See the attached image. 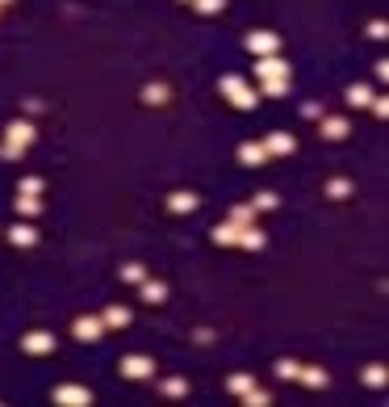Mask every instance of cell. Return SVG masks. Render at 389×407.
Instances as JSON below:
<instances>
[{"label":"cell","mask_w":389,"mask_h":407,"mask_svg":"<svg viewBox=\"0 0 389 407\" xmlns=\"http://www.w3.org/2000/svg\"><path fill=\"white\" fill-rule=\"evenodd\" d=\"M239 164H247V168L268 164V151H264V143H243V147H239Z\"/></svg>","instance_id":"14"},{"label":"cell","mask_w":389,"mask_h":407,"mask_svg":"<svg viewBox=\"0 0 389 407\" xmlns=\"http://www.w3.org/2000/svg\"><path fill=\"white\" fill-rule=\"evenodd\" d=\"M385 378H389V374H385V366H364V374H360V382H364V386H372V390H377V386H385Z\"/></svg>","instance_id":"25"},{"label":"cell","mask_w":389,"mask_h":407,"mask_svg":"<svg viewBox=\"0 0 389 407\" xmlns=\"http://www.w3.org/2000/svg\"><path fill=\"white\" fill-rule=\"evenodd\" d=\"M185 5H193V0H185Z\"/></svg>","instance_id":"40"},{"label":"cell","mask_w":389,"mask_h":407,"mask_svg":"<svg viewBox=\"0 0 389 407\" xmlns=\"http://www.w3.org/2000/svg\"><path fill=\"white\" fill-rule=\"evenodd\" d=\"M372 97H377V92H372L368 84H352V88H348V106H352V110H364Z\"/></svg>","instance_id":"21"},{"label":"cell","mask_w":389,"mask_h":407,"mask_svg":"<svg viewBox=\"0 0 389 407\" xmlns=\"http://www.w3.org/2000/svg\"><path fill=\"white\" fill-rule=\"evenodd\" d=\"M159 390L168 395V399H185V395H189V382H185V378H163Z\"/></svg>","instance_id":"24"},{"label":"cell","mask_w":389,"mask_h":407,"mask_svg":"<svg viewBox=\"0 0 389 407\" xmlns=\"http://www.w3.org/2000/svg\"><path fill=\"white\" fill-rule=\"evenodd\" d=\"M260 92L264 97H285L289 92V76L285 80H260Z\"/></svg>","instance_id":"26"},{"label":"cell","mask_w":389,"mask_h":407,"mask_svg":"<svg viewBox=\"0 0 389 407\" xmlns=\"http://www.w3.org/2000/svg\"><path fill=\"white\" fill-rule=\"evenodd\" d=\"M201 206V201H197V193H189V189H176L172 197H168V210L172 215H193Z\"/></svg>","instance_id":"12"},{"label":"cell","mask_w":389,"mask_h":407,"mask_svg":"<svg viewBox=\"0 0 389 407\" xmlns=\"http://www.w3.org/2000/svg\"><path fill=\"white\" fill-rule=\"evenodd\" d=\"M264 151H268V156H293V151H297V139H293L289 130H272V135L264 139Z\"/></svg>","instance_id":"8"},{"label":"cell","mask_w":389,"mask_h":407,"mask_svg":"<svg viewBox=\"0 0 389 407\" xmlns=\"http://www.w3.org/2000/svg\"><path fill=\"white\" fill-rule=\"evenodd\" d=\"M243 403H247V407H268V403H272V399H268V395H264V390H255V386H251V390H247V395H243Z\"/></svg>","instance_id":"33"},{"label":"cell","mask_w":389,"mask_h":407,"mask_svg":"<svg viewBox=\"0 0 389 407\" xmlns=\"http://www.w3.org/2000/svg\"><path fill=\"white\" fill-rule=\"evenodd\" d=\"M50 403H59V407H88L92 403V390L80 386V382H59L50 390Z\"/></svg>","instance_id":"3"},{"label":"cell","mask_w":389,"mask_h":407,"mask_svg":"<svg viewBox=\"0 0 389 407\" xmlns=\"http://www.w3.org/2000/svg\"><path fill=\"white\" fill-rule=\"evenodd\" d=\"M193 9L209 17V13H222V9H227V0H193Z\"/></svg>","instance_id":"31"},{"label":"cell","mask_w":389,"mask_h":407,"mask_svg":"<svg viewBox=\"0 0 389 407\" xmlns=\"http://www.w3.org/2000/svg\"><path fill=\"white\" fill-rule=\"evenodd\" d=\"M130 319H134L130 307H105V311H101V324H105V328H130Z\"/></svg>","instance_id":"15"},{"label":"cell","mask_w":389,"mask_h":407,"mask_svg":"<svg viewBox=\"0 0 389 407\" xmlns=\"http://www.w3.org/2000/svg\"><path fill=\"white\" fill-rule=\"evenodd\" d=\"M122 374H126V378H134V382H143V378H151V374H155V361H151V357H143V353H126V357H122Z\"/></svg>","instance_id":"6"},{"label":"cell","mask_w":389,"mask_h":407,"mask_svg":"<svg viewBox=\"0 0 389 407\" xmlns=\"http://www.w3.org/2000/svg\"><path fill=\"white\" fill-rule=\"evenodd\" d=\"M168 97H172V88L163 84V80H151V84H143V101H147V106H168Z\"/></svg>","instance_id":"16"},{"label":"cell","mask_w":389,"mask_h":407,"mask_svg":"<svg viewBox=\"0 0 389 407\" xmlns=\"http://www.w3.org/2000/svg\"><path fill=\"white\" fill-rule=\"evenodd\" d=\"M21 110H25V118H34V114H42V101H34V97H30Z\"/></svg>","instance_id":"37"},{"label":"cell","mask_w":389,"mask_h":407,"mask_svg":"<svg viewBox=\"0 0 389 407\" xmlns=\"http://www.w3.org/2000/svg\"><path fill=\"white\" fill-rule=\"evenodd\" d=\"M13 210H17L21 219H38V215H42V197H34V193H17Z\"/></svg>","instance_id":"17"},{"label":"cell","mask_w":389,"mask_h":407,"mask_svg":"<svg viewBox=\"0 0 389 407\" xmlns=\"http://www.w3.org/2000/svg\"><path fill=\"white\" fill-rule=\"evenodd\" d=\"M193 340H197V344H209V340H213V332H209V328H197V332H193Z\"/></svg>","instance_id":"38"},{"label":"cell","mask_w":389,"mask_h":407,"mask_svg":"<svg viewBox=\"0 0 389 407\" xmlns=\"http://www.w3.org/2000/svg\"><path fill=\"white\" fill-rule=\"evenodd\" d=\"M138 298L151 302V307H159V302H168V286L155 281V277H143V281H138Z\"/></svg>","instance_id":"11"},{"label":"cell","mask_w":389,"mask_h":407,"mask_svg":"<svg viewBox=\"0 0 389 407\" xmlns=\"http://www.w3.org/2000/svg\"><path fill=\"white\" fill-rule=\"evenodd\" d=\"M264 244H268V235H264L260 227H243V231H239V248H247V252H260Z\"/></svg>","instance_id":"20"},{"label":"cell","mask_w":389,"mask_h":407,"mask_svg":"<svg viewBox=\"0 0 389 407\" xmlns=\"http://www.w3.org/2000/svg\"><path fill=\"white\" fill-rule=\"evenodd\" d=\"M38 139V126L30 122V118H17V122H9V130H5V143H0V156L5 160H21L25 156V147Z\"/></svg>","instance_id":"1"},{"label":"cell","mask_w":389,"mask_h":407,"mask_svg":"<svg viewBox=\"0 0 389 407\" xmlns=\"http://www.w3.org/2000/svg\"><path fill=\"white\" fill-rule=\"evenodd\" d=\"M247 50L260 59V55H281V34H272V30H251L247 34Z\"/></svg>","instance_id":"4"},{"label":"cell","mask_w":389,"mask_h":407,"mask_svg":"<svg viewBox=\"0 0 389 407\" xmlns=\"http://www.w3.org/2000/svg\"><path fill=\"white\" fill-rule=\"evenodd\" d=\"M42 189H46V181H42V177H25V181H21V193H34V197H42Z\"/></svg>","instance_id":"32"},{"label":"cell","mask_w":389,"mask_h":407,"mask_svg":"<svg viewBox=\"0 0 389 407\" xmlns=\"http://www.w3.org/2000/svg\"><path fill=\"white\" fill-rule=\"evenodd\" d=\"M385 34H389L385 21H368V38H385Z\"/></svg>","instance_id":"36"},{"label":"cell","mask_w":389,"mask_h":407,"mask_svg":"<svg viewBox=\"0 0 389 407\" xmlns=\"http://www.w3.org/2000/svg\"><path fill=\"white\" fill-rule=\"evenodd\" d=\"M239 223H222V227H213V244H222V248H239Z\"/></svg>","instance_id":"19"},{"label":"cell","mask_w":389,"mask_h":407,"mask_svg":"<svg viewBox=\"0 0 389 407\" xmlns=\"http://www.w3.org/2000/svg\"><path fill=\"white\" fill-rule=\"evenodd\" d=\"M21 348L30 353V357H50V353H54V336L50 332H25Z\"/></svg>","instance_id":"7"},{"label":"cell","mask_w":389,"mask_h":407,"mask_svg":"<svg viewBox=\"0 0 389 407\" xmlns=\"http://www.w3.org/2000/svg\"><path fill=\"white\" fill-rule=\"evenodd\" d=\"M326 197H335V201L352 197V181H348V177H335V181H326Z\"/></svg>","instance_id":"23"},{"label":"cell","mask_w":389,"mask_h":407,"mask_svg":"<svg viewBox=\"0 0 389 407\" xmlns=\"http://www.w3.org/2000/svg\"><path fill=\"white\" fill-rule=\"evenodd\" d=\"M251 386H255V378H251V374H231V378H227V390H231V395H239V399H243Z\"/></svg>","instance_id":"22"},{"label":"cell","mask_w":389,"mask_h":407,"mask_svg":"<svg viewBox=\"0 0 389 407\" xmlns=\"http://www.w3.org/2000/svg\"><path fill=\"white\" fill-rule=\"evenodd\" d=\"M251 206H255V210H276V206H281V197L264 189V193H255V197H251Z\"/></svg>","instance_id":"28"},{"label":"cell","mask_w":389,"mask_h":407,"mask_svg":"<svg viewBox=\"0 0 389 407\" xmlns=\"http://www.w3.org/2000/svg\"><path fill=\"white\" fill-rule=\"evenodd\" d=\"M318 122H322V135H326V139H348V135H352L348 118H339V114H322Z\"/></svg>","instance_id":"13"},{"label":"cell","mask_w":389,"mask_h":407,"mask_svg":"<svg viewBox=\"0 0 389 407\" xmlns=\"http://www.w3.org/2000/svg\"><path fill=\"white\" fill-rule=\"evenodd\" d=\"M5 5H13V0H0V9H5Z\"/></svg>","instance_id":"39"},{"label":"cell","mask_w":389,"mask_h":407,"mask_svg":"<svg viewBox=\"0 0 389 407\" xmlns=\"http://www.w3.org/2000/svg\"><path fill=\"white\" fill-rule=\"evenodd\" d=\"M218 92L227 97L235 110H255V106H260V92H255V88H251V84H247L243 76H235V72L218 80Z\"/></svg>","instance_id":"2"},{"label":"cell","mask_w":389,"mask_h":407,"mask_svg":"<svg viewBox=\"0 0 389 407\" xmlns=\"http://www.w3.org/2000/svg\"><path fill=\"white\" fill-rule=\"evenodd\" d=\"M297 382H302V386H310V390H322V386L330 382V374H326V370H318V366H310V370L302 366V370H297Z\"/></svg>","instance_id":"18"},{"label":"cell","mask_w":389,"mask_h":407,"mask_svg":"<svg viewBox=\"0 0 389 407\" xmlns=\"http://www.w3.org/2000/svg\"><path fill=\"white\" fill-rule=\"evenodd\" d=\"M72 332H76V340H101L105 336V324H101V315H80L76 324H72Z\"/></svg>","instance_id":"10"},{"label":"cell","mask_w":389,"mask_h":407,"mask_svg":"<svg viewBox=\"0 0 389 407\" xmlns=\"http://www.w3.org/2000/svg\"><path fill=\"white\" fill-rule=\"evenodd\" d=\"M143 277H147V269H143V265H134V261H130V265H122V281H130V286H138Z\"/></svg>","instance_id":"30"},{"label":"cell","mask_w":389,"mask_h":407,"mask_svg":"<svg viewBox=\"0 0 389 407\" xmlns=\"http://www.w3.org/2000/svg\"><path fill=\"white\" fill-rule=\"evenodd\" d=\"M322 114H326V110L318 106V101H310V106H302V118H310V122H314V118H322Z\"/></svg>","instance_id":"35"},{"label":"cell","mask_w":389,"mask_h":407,"mask_svg":"<svg viewBox=\"0 0 389 407\" xmlns=\"http://www.w3.org/2000/svg\"><path fill=\"white\" fill-rule=\"evenodd\" d=\"M5 239H9L13 248H34V244H38V227H34V219H21V223H13Z\"/></svg>","instance_id":"9"},{"label":"cell","mask_w":389,"mask_h":407,"mask_svg":"<svg viewBox=\"0 0 389 407\" xmlns=\"http://www.w3.org/2000/svg\"><path fill=\"white\" fill-rule=\"evenodd\" d=\"M251 72H255L260 80H285V76H289V63H285L281 55H260Z\"/></svg>","instance_id":"5"},{"label":"cell","mask_w":389,"mask_h":407,"mask_svg":"<svg viewBox=\"0 0 389 407\" xmlns=\"http://www.w3.org/2000/svg\"><path fill=\"white\" fill-rule=\"evenodd\" d=\"M368 110H372L377 118H385V114H389V101H385V97H372V101H368Z\"/></svg>","instance_id":"34"},{"label":"cell","mask_w":389,"mask_h":407,"mask_svg":"<svg viewBox=\"0 0 389 407\" xmlns=\"http://www.w3.org/2000/svg\"><path fill=\"white\" fill-rule=\"evenodd\" d=\"M231 223L251 227V223H255V206H235V210H231Z\"/></svg>","instance_id":"29"},{"label":"cell","mask_w":389,"mask_h":407,"mask_svg":"<svg viewBox=\"0 0 389 407\" xmlns=\"http://www.w3.org/2000/svg\"><path fill=\"white\" fill-rule=\"evenodd\" d=\"M297 370H302V366H297L293 357H281V361H276V378H285V382H297Z\"/></svg>","instance_id":"27"}]
</instances>
